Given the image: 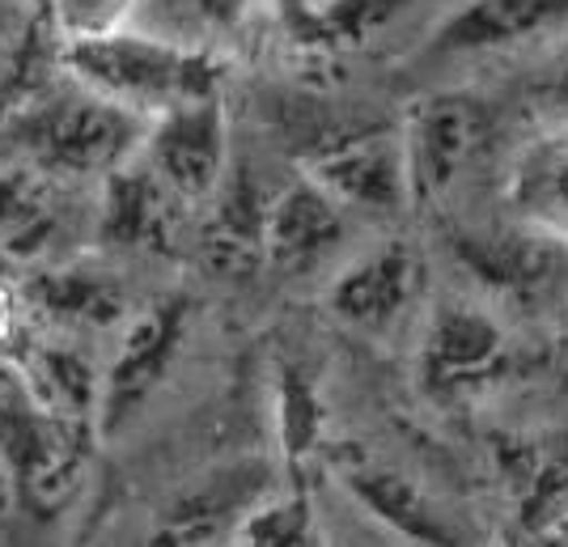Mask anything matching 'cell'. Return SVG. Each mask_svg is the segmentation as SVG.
Returning a JSON list of instances; mask_svg holds the SVG:
<instances>
[{"instance_id": "4", "label": "cell", "mask_w": 568, "mask_h": 547, "mask_svg": "<svg viewBox=\"0 0 568 547\" xmlns=\"http://www.w3.org/2000/svg\"><path fill=\"white\" fill-rule=\"evenodd\" d=\"M412 209H428L471 170L479 149L488 144L493 120L488 107L467 90H433L416 98L399 120Z\"/></svg>"}, {"instance_id": "8", "label": "cell", "mask_w": 568, "mask_h": 547, "mask_svg": "<svg viewBox=\"0 0 568 547\" xmlns=\"http://www.w3.org/2000/svg\"><path fill=\"white\" fill-rule=\"evenodd\" d=\"M568 34V0H458L428 30L425 64H475Z\"/></svg>"}, {"instance_id": "2", "label": "cell", "mask_w": 568, "mask_h": 547, "mask_svg": "<svg viewBox=\"0 0 568 547\" xmlns=\"http://www.w3.org/2000/svg\"><path fill=\"white\" fill-rule=\"evenodd\" d=\"M60 69L141 120H158L191 98L221 94L225 85L221 55L183 48L144 26H123L98 39L64 43Z\"/></svg>"}, {"instance_id": "24", "label": "cell", "mask_w": 568, "mask_h": 547, "mask_svg": "<svg viewBox=\"0 0 568 547\" xmlns=\"http://www.w3.org/2000/svg\"><path fill=\"white\" fill-rule=\"evenodd\" d=\"M539 98L556 111V120H568V34L560 51L551 55V64L544 69V77H539Z\"/></svg>"}, {"instance_id": "23", "label": "cell", "mask_w": 568, "mask_h": 547, "mask_svg": "<svg viewBox=\"0 0 568 547\" xmlns=\"http://www.w3.org/2000/svg\"><path fill=\"white\" fill-rule=\"evenodd\" d=\"M34 34V9L30 0H0V94L18 81Z\"/></svg>"}, {"instance_id": "11", "label": "cell", "mask_w": 568, "mask_h": 547, "mask_svg": "<svg viewBox=\"0 0 568 547\" xmlns=\"http://www.w3.org/2000/svg\"><path fill=\"white\" fill-rule=\"evenodd\" d=\"M348 209L323 183L297 170L267 209V263L281 272H310L332 260L348 239Z\"/></svg>"}, {"instance_id": "17", "label": "cell", "mask_w": 568, "mask_h": 547, "mask_svg": "<svg viewBox=\"0 0 568 547\" xmlns=\"http://www.w3.org/2000/svg\"><path fill=\"white\" fill-rule=\"evenodd\" d=\"M55 179L22 166L13 158H0V255L4 260L34 263L48 255L60 234V204Z\"/></svg>"}, {"instance_id": "6", "label": "cell", "mask_w": 568, "mask_h": 547, "mask_svg": "<svg viewBox=\"0 0 568 547\" xmlns=\"http://www.w3.org/2000/svg\"><path fill=\"white\" fill-rule=\"evenodd\" d=\"M191 302L183 293L158 297L136 310L115 340V353L102 369V407H98V433H119L141 416V407L158 395L170 365L187 340Z\"/></svg>"}, {"instance_id": "14", "label": "cell", "mask_w": 568, "mask_h": 547, "mask_svg": "<svg viewBox=\"0 0 568 547\" xmlns=\"http://www.w3.org/2000/svg\"><path fill=\"white\" fill-rule=\"evenodd\" d=\"M284 39L306 55H348L369 48L416 0H272Z\"/></svg>"}, {"instance_id": "9", "label": "cell", "mask_w": 568, "mask_h": 547, "mask_svg": "<svg viewBox=\"0 0 568 547\" xmlns=\"http://www.w3.org/2000/svg\"><path fill=\"white\" fill-rule=\"evenodd\" d=\"M425 293V255L407 239H382L348 260L327 285V310L344 327L390 335Z\"/></svg>"}, {"instance_id": "19", "label": "cell", "mask_w": 568, "mask_h": 547, "mask_svg": "<svg viewBox=\"0 0 568 547\" xmlns=\"http://www.w3.org/2000/svg\"><path fill=\"white\" fill-rule=\"evenodd\" d=\"M39 310L55 318L64 332L106 327L123 314V288L111 281V272H94V267L43 272L39 276Z\"/></svg>"}, {"instance_id": "20", "label": "cell", "mask_w": 568, "mask_h": 547, "mask_svg": "<svg viewBox=\"0 0 568 547\" xmlns=\"http://www.w3.org/2000/svg\"><path fill=\"white\" fill-rule=\"evenodd\" d=\"M276 437H281L284 467L297 476L327 437V407L318 399V386L306 369L284 365L276 382Z\"/></svg>"}, {"instance_id": "12", "label": "cell", "mask_w": 568, "mask_h": 547, "mask_svg": "<svg viewBox=\"0 0 568 547\" xmlns=\"http://www.w3.org/2000/svg\"><path fill=\"white\" fill-rule=\"evenodd\" d=\"M505 209L514 225L568 246V120H551L514 149Z\"/></svg>"}, {"instance_id": "3", "label": "cell", "mask_w": 568, "mask_h": 547, "mask_svg": "<svg viewBox=\"0 0 568 547\" xmlns=\"http://www.w3.org/2000/svg\"><path fill=\"white\" fill-rule=\"evenodd\" d=\"M518 335L493 306L450 297L428 310L416 340V386L428 404L463 407L514 374Z\"/></svg>"}, {"instance_id": "7", "label": "cell", "mask_w": 568, "mask_h": 547, "mask_svg": "<svg viewBox=\"0 0 568 547\" xmlns=\"http://www.w3.org/2000/svg\"><path fill=\"white\" fill-rule=\"evenodd\" d=\"M302 174L323 183L348 213L399 216L412 209V183H407L399 123L353 128L344 136L318 141L302 158Z\"/></svg>"}, {"instance_id": "22", "label": "cell", "mask_w": 568, "mask_h": 547, "mask_svg": "<svg viewBox=\"0 0 568 547\" xmlns=\"http://www.w3.org/2000/svg\"><path fill=\"white\" fill-rule=\"evenodd\" d=\"M141 0H48V13L64 43L98 39L136 22Z\"/></svg>"}, {"instance_id": "13", "label": "cell", "mask_w": 568, "mask_h": 547, "mask_svg": "<svg viewBox=\"0 0 568 547\" xmlns=\"http://www.w3.org/2000/svg\"><path fill=\"white\" fill-rule=\"evenodd\" d=\"M183 213L187 209L174 200V191L136 158L111 179H102L98 239L123 251H166Z\"/></svg>"}, {"instance_id": "5", "label": "cell", "mask_w": 568, "mask_h": 547, "mask_svg": "<svg viewBox=\"0 0 568 547\" xmlns=\"http://www.w3.org/2000/svg\"><path fill=\"white\" fill-rule=\"evenodd\" d=\"M141 162L183 209H209L221 183L230 179V111L225 94L191 98L166 115L149 120L141 144Z\"/></svg>"}, {"instance_id": "21", "label": "cell", "mask_w": 568, "mask_h": 547, "mask_svg": "<svg viewBox=\"0 0 568 547\" xmlns=\"http://www.w3.org/2000/svg\"><path fill=\"white\" fill-rule=\"evenodd\" d=\"M230 547H323L306 488L293 484L284 493H263L242 514L237 530L230 535Z\"/></svg>"}, {"instance_id": "16", "label": "cell", "mask_w": 568, "mask_h": 547, "mask_svg": "<svg viewBox=\"0 0 568 547\" xmlns=\"http://www.w3.org/2000/svg\"><path fill=\"white\" fill-rule=\"evenodd\" d=\"M565 242L544 239L535 230L518 234H458V255L475 281L500 297H530L551 281L556 251Z\"/></svg>"}, {"instance_id": "18", "label": "cell", "mask_w": 568, "mask_h": 547, "mask_svg": "<svg viewBox=\"0 0 568 547\" xmlns=\"http://www.w3.org/2000/svg\"><path fill=\"white\" fill-rule=\"evenodd\" d=\"M260 4L263 0H141L132 26H144L183 48L221 55L251 30Z\"/></svg>"}, {"instance_id": "15", "label": "cell", "mask_w": 568, "mask_h": 547, "mask_svg": "<svg viewBox=\"0 0 568 547\" xmlns=\"http://www.w3.org/2000/svg\"><path fill=\"white\" fill-rule=\"evenodd\" d=\"M267 209L272 191H260L230 170V179L209 200V221L200 234L204 263L216 276H251L267 263Z\"/></svg>"}, {"instance_id": "10", "label": "cell", "mask_w": 568, "mask_h": 547, "mask_svg": "<svg viewBox=\"0 0 568 547\" xmlns=\"http://www.w3.org/2000/svg\"><path fill=\"white\" fill-rule=\"evenodd\" d=\"M335 479L374 523H382L407 547H471L463 523L403 467L369 454L335 458Z\"/></svg>"}, {"instance_id": "1", "label": "cell", "mask_w": 568, "mask_h": 547, "mask_svg": "<svg viewBox=\"0 0 568 547\" xmlns=\"http://www.w3.org/2000/svg\"><path fill=\"white\" fill-rule=\"evenodd\" d=\"M144 132L149 120L64 72L60 81L39 85L0 111V158H13L55 183L111 179L141 158Z\"/></svg>"}]
</instances>
